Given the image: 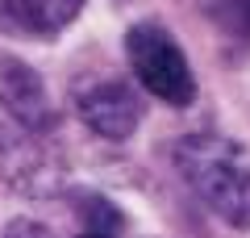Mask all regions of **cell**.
I'll return each instance as SVG.
<instances>
[{"label":"cell","instance_id":"obj_9","mask_svg":"<svg viewBox=\"0 0 250 238\" xmlns=\"http://www.w3.org/2000/svg\"><path fill=\"white\" fill-rule=\"evenodd\" d=\"M80 238H92V234H80Z\"/></svg>","mask_w":250,"mask_h":238},{"label":"cell","instance_id":"obj_3","mask_svg":"<svg viewBox=\"0 0 250 238\" xmlns=\"http://www.w3.org/2000/svg\"><path fill=\"white\" fill-rule=\"evenodd\" d=\"M80 121L108 142H125L142 121V105L121 79H100L80 96Z\"/></svg>","mask_w":250,"mask_h":238},{"label":"cell","instance_id":"obj_2","mask_svg":"<svg viewBox=\"0 0 250 238\" xmlns=\"http://www.w3.org/2000/svg\"><path fill=\"white\" fill-rule=\"evenodd\" d=\"M125 59L134 67V75L142 79V88L150 96H159L171 109H188L196 100V75L192 63L179 50V42L159 25V21H138L125 34Z\"/></svg>","mask_w":250,"mask_h":238},{"label":"cell","instance_id":"obj_4","mask_svg":"<svg viewBox=\"0 0 250 238\" xmlns=\"http://www.w3.org/2000/svg\"><path fill=\"white\" fill-rule=\"evenodd\" d=\"M0 105L9 109V117L29 134H42L54 125L50 96H46L38 71L25 67V63H13V59L0 63Z\"/></svg>","mask_w":250,"mask_h":238},{"label":"cell","instance_id":"obj_8","mask_svg":"<svg viewBox=\"0 0 250 238\" xmlns=\"http://www.w3.org/2000/svg\"><path fill=\"white\" fill-rule=\"evenodd\" d=\"M4 238H54V234L42 226V221H34V217H17V221H9Z\"/></svg>","mask_w":250,"mask_h":238},{"label":"cell","instance_id":"obj_5","mask_svg":"<svg viewBox=\"0 0 250 238\" xmlns=\"http://www.w3.org/2000/svg\"><path fill=\"white\" fill-rule=\"evenodd\" d=\"M83 13V0H0V21L25 38H54Z\"/></svg>","mask_w":250,"mask_h":238},{"label":"cell","instance_id":"obj_6","mask_svg":"<svg viewBox=\"0 0 250 238\" xmlns=\"http://www.w3.org/2000/svg\"><path fill=\"white\" fill-rule=\"evenodd\" d=\"M205 13L229 42L250 50V0H205Z\"/></svg>","mask_w":250,"mask_h":238},{"label":"cell","instance_id":"obj_7","mask_svg":"<svg viewBox=\"0 0 250 238\" xmlns=\"http://www.w3.org/2000/svg\"><path fill=\"white\" fill-rule=\"evenodd\" d=\"M80 217L88 221L83 234H92V238H117L121 234V213H117L104 196H83L80 201Z\"/></svg>","mask_w":250,"mask_h":238},{"label":"cell","instance_id":"obj_1","mask_svg":"<svg viewBox=\"0 0 250 238\" xmlns=\"http://www.w3.org/2000/svg\"><path fill=\"white\" fill-rule=\"evenodd\" d=\"M175 163L217 217L250 230V163L238 142L221 134H188L175 146Z\"/></svg>","mask_w":250,"mask_h":238}]
</instances>
